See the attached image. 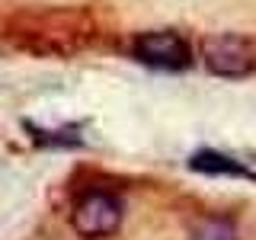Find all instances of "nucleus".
<instances>
[{
  "mask_svg": "<svg viewBox=\"0 0 256 240\" xmlns=\"http://www.w3.org/2000/svg\"><path fill=\"white\" fill-rule=\"evenodd\" d=\"M125 221V205L112 189L102 186H86L74 198L70 212V228L84 240H106L112 237Z\"/></svg>",
  "mask_w": 256,
  "mask_h": 240,
  "instance_id": "f257e3e1",
  "label": "nucleus"
},
{
  "mask_svg": "<svg viewBox=\"0 0 256 240\" xmlns=\"http://www.w3.org/2000/svg\"><path fill=\"white\" fill-rule=\"evenodd\" d=\"M189 170L192 173H202V176H234V180H256V170L244 164V160L221 154L214 148H202L189 157Z\"/></svg>",
  "mask_w": 256,
  "mask_h": 240,
  "instance_id": "20e7f679",
  "label": "nucleus"
},
{
  "mask_svg": "<svg viewBox=\"0 0 256 240\" xmlns=\"http://www.w3.org/2000/svg\"><path fill=\"white\" fill-rule=\"evenodd\" d=\"M29 132V138L38 144V148H84V138H80V128L77 125H68V128H54V132H48V128H38L26 122L22 125Z\"/></svg>",
  "mask_w": 256,
  "mask_h": 240,
  "instance_id": "39448f33",
  "label": "nucleus"
},
{
  "mask_svg": "<svg viewBox=\"0 0 256 240\" xmlns=\"http://www.w3.org/2000/svg\"><path fill=\"white\" fill-rule=\"evenodd\" d=\"M189 240H240V230L237 224L224 214H208L192 228V237Z\"/></svg>",
  "mask_w": 256,
  "mask_h": 240,
  "instance_id": "423d86ee",
  "label": "nucleus"
},
{
  "mask_svg": "<svg viewBox=\"0 0 256 240\" xmlns=\"http://www.w3.org/2000/svg\"><path fill=\"white\" fill-rule=\"evenodd\" d=\"M132 54L141 64H148V68H154V70H166V74L186 70L192 64L189 42L180 36V32H170V29L138 32V36L132 38Z\"/></svg>",
  "mask_w": 256,
  "mask_h": 240,
  "instance_id": "7ed1b4c3",
  "label": "nucleus"
},
{
  "mask_svg": "<svg viewBox=\"0 0 256 240\" xmlns=\"http://www.w3.org/2000/svg\"><path fill=\"white\" fill-rule=\"evenodd\" d=\"M202 61L214 77L240 80L256 70V45L234 32H214L202 38Z\"/></svg>",
  "mask_w": 256,
  "mask_h": 240,
  "instance_id": "f03ea898",
  "label": "nucleus"
}]
</instances>
